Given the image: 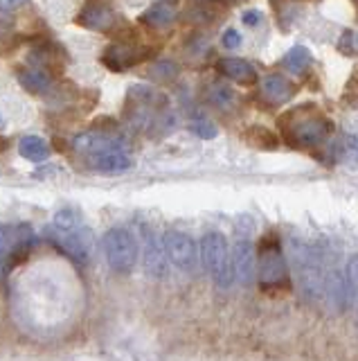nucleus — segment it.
I'll use <instances>...</instances> for the list:
<instances>
[{
  "instance_id": "obj_1",
  "label": "nucleus",
  "mask_w": 358,
  "mask_h": 361,
  "mask_svg": "<svg viewBox=\"0 0 358 361\" xmlns=\"http://www.w3.org/2000/svg\"><path fill=\"white\" fill-rule=\"evenodd\" d=\"M277 124L284 140L300 149H316L329 140L333 131L331 120L316 104H300L286 111Z\"/></svg>"
},
{
  "instance_id": "obj_2",
  "label": "nucleus",
  "mask_w": 358,
  "mask_h": 361,
  "mask_svg": "<svg viewBox=\"0 0 358 361\" xmlns=\"http://www.w3.org/2000/svg\"><path fill=\"white\" fill-rule=\"evenodd\" d=\"M167 106H170V102L155 88L133 86L127 97V118L136 129L155 135L170 131L176 124V118Z\"/></svg>"
},
{
  "instance_id": "obj_3",
  "label": "nucleus",
  "mask_w": 358,
  "mask_h": 361,
  "mask_svg": "<svg viewBox=\"0 0 358 361\" xmlns=\"http://www.w3.org/2000/svg\"><path fill=\"white\" fill-rule=\"evenodd\" d=\"M257 280L264 291H284L290 287L288 280V264L282 253L277 235H266L260 244V255H257Z\"/></svg>"
},
{
  "instance_id": "obj_4",
  "label": "nucleus",
  "mask_w": 358,
  "mask_h": 361,
  "mask_svg": "<svg viewBox=\"0 0 358 361\" xmlns=\"http://www.w3.org/2000/svg\"><path fill=\"white\" fill-rule=\"evenodd\" d=\"M198 257L203 259V267L207 269L212 280L217 282V287L228 289L234 282V271H232L230 253H228V240L223 233L207 231L200 237Z\"/></svg>"
},
{
  "instance_id": "obj_5",
  "label": "nucleus",
  "mask_w": 358,
  "mask_h": 361,
  "mask_svg": "<svg viewBox=\"0 0 358 361\" xmlns=\"http://www.w3.org/2000/svg\"><path fill=\"white\" fill-rule=\"evenodd\" d=\"M102 248H104V257L108 267L113 269L115 274L127 276L136 269L140 246H138L136 235L129 228H124V226L108 228L102 237Z\"/></svg>"
},
{
  "instance_id": "obj_6",
  "label": "nucleus",
  "mask_w": 358,
  "mask_h": 361,
  "mask_svg": "<svg viewBox=\"0 0 358 361\" xmlns=\"http://www.w3.org/2000/svg\"><path fill=\"white\" fill-rule=\"evenodd\" d=\"M46 237L59 253L68 255L70 259H75V262L86 264L88 257H91L93 235L88 228H84L82 224L75 226V228H65V231L52 228L50 226V231H46Z\"/></svg>"
},
{
  "instance_id": "obj_7",
  "label": "nucleus",
  "mask_w": 358,
  "mask_h": 361,
  "mask_svg": "<svg viewBox=\"0 0 358 361\" xmlns=\"http://www.w3.org/2000/svg\"><path fill=\"white\" fill-rule=\"evenodd\" d=\"M167 259L181 271H194L198 264V244L192 235L183 231H170L162 237Z\"/></svg>"
},
{
  "instance_id": "obj_8",
  "label": "nucleus",
  "mask_w": 358,
  "mask_h": 361,
  "mask_svg": "<svg viewBox=\"0 0 358 361\" xmlns=\"http://www.w3.org/2000/svg\"><path fill=\"white\" fill-rule=\"evenodd\" d=\"M149 56V50L144 48H136V45H129V43H115V45H108L102 54V63L113 73H122V71H129V68L142 63L144 59Z\"/></svg>"
},
{
  "instance_id": "obj_9",
  "label": "nucleus",
  "mask_w": 358,
  "mask_h": 361,
  "mask_svg": "<svg viewBox=\"0 0 358 361\" xmlns=\"http://www.w3.org/2000/svg\"><path fill=\"white\" fill-rule=\"evenodd\" d=\"M142 257H144V271L151 278H165L167 276V259L162 237L155 231H144V246H142Z\"/></svg>"
},
{
  "instance_id": "obj_10",
  "label": "nucleus",
  "mask_w": 358,
  "mask_h": 361,
  "mask_svg": "<svg viewBox=\"0 0 358 361\" xmlns=\"http://www.w3.org/2000/svg\"><path fill=\"white\" fill-rule=\"evenodd\" d=\"M230 262L234 271V280L241 285H250L257 276V253L250 240H239L230 253Z\"/></svg>"
},
{
  "instance_id": "obj_11",
  "label": "nucleus",
  "mask_w": 358,
  "mask_h": 361,
  "mask_svg": "<svg viewBox=\"0 0 358 361\" xmlns=\"http://www.w3.org/2000/svg\"><path fill=\"white\" fill-rule=\"evenodd\" d=\"M82 27L93 30V32H110L117 25V14L110 5L102 3H91L79 11V18H77Z\"/></svg>"
},
{
  "instance_id": "obj_12",
  "label": "nucleus",
  "mask_w": 358,
  "mask_h": 361,
  "mask_svg": "<svg viewBox=\"0 0 358 361\" xmlns=\"http://www.w3.org/2000/svg\"><path fill=\"white\" fill-rule=\"evenodd\" d=\"M217 71L241 86H252L257 82V71L252 68V63L239 59V56H226V59H221L217 63Z\"/></svg>"
},
{
  "instance_id": "obj_13",
  "label": "nucleus",
  "mask_w": 358,
  "mask_h": 361,
  "mask_svg": "<svg viewBox=\"0 0 358 361\" xmlns=\"http://www.w3.org/2000/svg\"><path fill=\"white\" fill-rule=\"evenodd\" d=\"M88 165L104 174H120V172H127V169L133 165V161L124 149H113V152L91 156L88 158Z\"/></svg>"
},
{
  "instance_id": "obj_14",
  "label": "nucleus",
  "mask_w": 358,
  "mask_h": 361,
  "mask_svg": "<svg viewBox=\"0 0 358 361\" xmlns=\"http://www.w3.org/2000/svg\"><path fill=\"white\" fill-rule=\"evenodd\" d=\"M16 79L27 93L43 95V93H50V90L54 88L52 75L48 71H43V68H20V71L16 73Z\"/></svg>"
},
{
  "instance_id": "obj_15",
  "label": "nucleus",
  "mask_w": 358,
  "mask_h": 361,
  "mask_svg": "<svg viewBox=\"0 0 358 361\" xmlns=\"http://www.w3.org/2000/svg\"><path fill=\"white\" fill-rule=\"evenodd\" d=\"M262 93L266 95L268 102H273V104H284V102H288L290 95L295 93V88L282 75H268L262 82Z\"/></svg>"
},
{
  "instance_id": "obj_16",
  "label": "nucleus",
  "mask_w": 358,
  "mask_h": 361,
  "mask_svg": "<svg viewBox=\"0 0 358 361\" xmlns=\"http://www.w3.org/2000/svg\"><path fill=\"white\" fill-rule=\"evenodd\" d=\"M174 18H176V7L170 3H153L142 14V23H147L153 30H162L167 25H172Z\"/></svg>"
},
{
  "instance_id": "obj_17",
  "label": "nucleus",
  "mask_w": 358,
  "mask_h": 361,
  "mask_svg": "<svg viewBox=\"0 0 358 361\" xmlns=\"http://www.w3.org/2000/svg\"><path fill=\"white\" fill-rule=\"evenodd\" d=\"M18 154L23 156L25 161L41 163L48 158L50 147L46 140L41 138V135H25V138H20V142H18Z\"/></svg>"
},
{
  "instance_id": "obj_18",
  "label": "nucleus",
  "mask_w": 358,
  "mask_h": 361,
  "mask_svg": "<svg viewBox=\"0 0 358 361\" xmlns=\"http://www.w3.org/2000/svg\"><path fill=\"white\" fill-rule=\"evenodd\" d=\"M14 253V228L12 226L0 224V278L9 274V262H12Z\"/></svg>"
},
{
  "instance_id": "obj_19",
  "label": "nucleus",
  "mask_w": 358,
  "mask_h": 361,
  "mask_svg": "<svg viewBox=\"0 0 358 361\" xmlns=\"http://www.w3.org/2000/svg\"><path fill=\"white\" fill-rule=\"evenodd\" d=\"M313 61V56L307 48H302V45H295V48H290L288 54L284 56V63L290 73H302L305 68H309Z\"/></svg>"
},
{
  "instance_id": "obj_20",
  "label": "nucleus",
  "mask_w": 358,
  "mask_h": 361,
  "mask_svg": "<svg viewBox=\"0 0 358 361\" xmlns=\"http://www.w3.org/2000/svg\"><path fill=\"white\" fill-rule=\"evenodd\" d=\"M207 95H210V102H215L219 109H232L234 102H237V95H234V90L228 88V86H223V84L210 86Z\"/></svg>"
},
{
  "instance_id": "obj_21",
  "label": "nucleus",
  "mask_w": 358,
  "mask_h": 361,
  "mask_svg": "<svg viewBox=\"0 0 358 361\" xmlns=\"http://www.w3.org/2000/svg\"><path fill=\"white\" fill-rule=\"evenodd\" d=\"M345 282H347V293H350V302L354 305L358 300V255L350 257V262H347Z\"/></svg>"
},
{
  "instance_id": "obj_22",
  "label": "nucleus",
  "mask_w": 358,
  "mask_h": 361,
  "mask_svg": "<svg viewBox=\"0 0 358 361\" xmlns=\"http://www.w3.org/2000/svg\"><path fill=\"white\" fill-rule=\"evenodd\" d=\"M176 75H178V66L174 61H158L151 66L153 79H162V82H167V79H174Z\"/></svg>"
},
{
  "instance_id": "obj_23",
  "label": "nucleus",
  "mask_w": 358,
  "mask_h": 361,
  "mask_svg": "<svg viewBox=\"0 0 358 361\" xmlns=\"http://www.w3.org/2000/svg\"><path fill=\"white\" fill-rule=\"evenodd\" d=\"M192 131L198 135V138H205V140L217 138V127H215L212 122H207V120H198V122H194V124H192Z\"/></svg>"
},
{
  "instance_id": "obj_24",
  "label": "nucleus",
  "mask_w": 358,
  "mask_h": 361,
  "mask_svg": "<svg viewBox=\"0 0 358 361\" xmlns=\"http://www.w3.org/2000/svg\"><path fill=\"white\" fill-rule=\"evenodd\" d=\"M223 45H226L228 50H234L241 45V34L237 30H228L226 34H223Z\"/></svg>"
},
{
  "instance_id": "obj_25",
  "label": "nucleus",
  "mask_w": 358,
  "mask_h": 361,
  "mask_svg": "<svg viewBox=\"0 0 358 361\" xmlns=\"http://www.w3.org/2000/svg\"><path fill=\"white\" fill-rule=\"evenodd\" d=\"M243 23L245 25H257V23H260V14H257V11H245Z\"/></svg>"
},
{
  "instance_id": "obj_26",
  "label": "nucleus",
  "mask_w": 358,
  "mask_h": 361,
  "mask_svg": "<svg viewBox=\"0 0 358 361\" xmlns=\"http://www.w3.org/2000/svg\"><path fill=\"white\" fill-rule=\"evenodd\" d=\"M5 127V120H3V113H0V129Z\"/></svg>"
},
{
  "instance_id": "obj_27",
  "label": "nucleus",
  "mask_w": 358,
  "mask_h": 361,
  "mask_svg": "<svg viewBox=\"0 0 358 361\" xmlns=\"http://www.w3.org/2000/svg\"><path fill=\"white\" fill-rule=\"evenodd\" d=\"M354 305H356V312H358V300H356V302H354Z\"/></svg>"
}]
</instances>
